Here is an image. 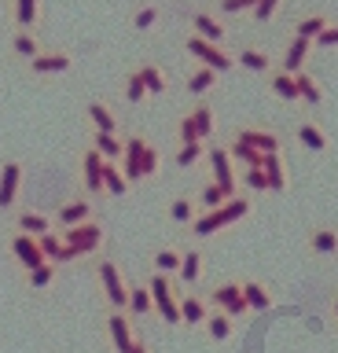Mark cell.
<instances>
[{
	"label": "cell",
	"instance_id": "1",
	"mask_svg": "<svg viewBox=\"0 0 338 353\" xmlns=\"http://www.w3.org/2000/svg\"><path fill=\"white\" fill-rule=\"evenodd\" d=\"M250 210H254V199L250 195H232L224 206H213V210H202L199 217L191 221V236H199V239H210L217 236V232H224V228H232L235 221H243L250 217Z\"/></svg>",
	"mask_w": 338,
	"mask_h": 353
},
{
	"label": "cell",
	"instance_id": "2",
	"mask_svg": "<svg viewBox=\"0 0 338 353\" xmlns=\"http://www.w3.org/2000/svg\"><path fill=\"white\" fill-rule=\"evenodd\" d=\"M184 52H188L195 63L210 66V70H217V74H232V70H235V52H228L224 44H213V41L195 37V33H188V37H184Z\"/></svg>",
	"mask_w": 338,
	"mask_h": 353
},
{
	"label": "cell",
	"instance_id": "3",
	"mask_svg": "<svg viewBox=\"0 0 338 353\" xmlns=\"http://www.w3.org/2000/svg\"><path fill=\"white\" fill-rule=\"evenodd\" d=\"M96 280H100V291L107 298L111 309H129V280L122 272V265L114 258H100L96 261Z\"/></svg>",
	"mask_w": 338,
	"mask_h": 353
},
{
	"label": "cell",
	"instance_id": "4",
	"mask_svg": "<svg viewBox=\"0 0 338 353\" xmlns=\"http://www.w3.org/2000/svg\"><path fill=\"white\" fill-rule=\"evenodd\" d=\"M63 239H67V247H74L78 258H89V254H100L103 243H107V232L100 221H85V225H74V228H59Z\"/></svg>",
	"mask_w": 338,
	"mask_h": 353
},
{
	"label": "cell",
	"instance_id": "5",
	"mask_svg": "<svg viewBox=\"0 0 338 353\" xmlns=\"http://www.w3.org/2000/svg\"><path fill=\"white\" fill-rule=\"evenodd\" d=\"M147 287H151V298H155V313L166 320V324L177 327L180 324V294H177V287H173V280L162 276V272H155L147 280Z\"/></svg>",
	"mask_w": 338,
	"mask_h": 353
},
{
	"label": "cell",
	"instance_id": "6",
	"mask_svg": "<svg viewBox=\"0 0 338 353\" xmlns=\"http://www.w3.org/2000/svg\"><path fill=\"white\" fill-rule=\"evenodd\" d=\"M23 181H26V165L19 159H4V162H0V214H8V210L19 206Z\"/></svg>",
	"mask_w": 338,
	"mask_h": 353
},
{
	"label": "cell",
	"instance_id": "7",
	"mask_svg": "<svg viewBox=\"0 0 338 353\" xmlns=\"http://www.w3.org/2000/svg\"><path fill=\"white\" fill-rule=\"evenodd\" d=\"M206 165H210V181H217L221 188H228V192H239V173H235V162L232 154H228V143H206Z\"/></svg>",
	"mask_w": 338,
	"mask_h": 353
},
{
	"label": "cell",
	"instance_id": "8",
	"mask_svg": "<svg viewBox=\"0 0 338 353\" xmlns=\"http://www.w3.org/2000/svg\"><path fill=\"white\" fill-rule=\"evenodd\" d=\"M26 70L34 77H59V74H70L74 70V52L67 48H45L37 59L26 63Z\"/></svg>",
	"mask_w": 338,
	"mask_h": 353
},
{
	"label": "cell",
	"instance_id": "9",
	"mask_svg": "<svg viewBox=\"0 0 338 353\" xmlns=\"http://www.w3.org/2000/svg\"><path fill=\"white\" fill-rule=\"evenodd\" d=\"M107 335H111L114 353H129L136 346V339H140L133 316H129L125 309H111V313H107Z\"/></svg>",
	"mask_w": 338,
	"mask_h": 353
},
{
	"label": "cell",
	"instance_id": "10",
	"mask_svg": "<svg viewBox=\"0 0 338 353\" xmlns=\"http://www.w3.org/2000/svg\"><path fill=\"white\" fill-rule=\"evenodd\" d=\"M8 254L23 265V272H30V269H37V265L48 261L45 250H41V243H37V236H26V232H12V236H8Z\"/></svg>",
	"mask_w": 338,
	"mask_h": 353
},
{
	"label": "cell",
	"instance_id": "11",
	"mask_svg": "<svg viewBox=\"0 0 338 353\" xmlns=\"http://www.w3.org/2000/svg\"><path fill=\"white\" fill-rule=\"evenodd\" d=\"M210 309H221V313H228L232 320L246 316L250 305H246V298H243V283H217L213 291H210Z\"/></svg>",
	"mask_w": 338,
	"mask_h": 353
},
{
	"label": "cell",
	"instance_id": "12",
	"mask_svg": "<svg viewBox=\"0 0 338 353\" xmlns=\"http://www.w3.org/2000/svg\"><path fill=\"white\" fill-rule=\"evenodd\" d=\"M103 170H107V159L96 148H85L81 151V188L89 199H100L103 195Z\"/></svg>",
	"mask_w": 338,
	"mask_h": 353
},
{
	"label": "cell",
	"instance_id": "13",
	"mask_svg": "<svg viewBox=\"0 0 338 353\" xmlns=\"http://www.w3.org/2000/svg\"><path fill=\"white\" fill-rule=\"evenodd\" d=\"M232 140L246 143V148H254V151H261V154H276V151H283L279 132H276V129H265V125H239V129L232 132Z\"/></svg>",
	"mask_w": 338,
	"mask_h": 353
},
{
	"label": "cell",
	"instance_id": "14",
	"mask_svg": "<svg viewBox=\"0 0 338 353\" xmlns=\"http://www.w3.org/2000/svg\"><path fill=\"white\" fill-rule=\"evenodd\" d=\"M52 217H56V228H74V225H85V221H92V217H96V203H92V199L81 192V195L67 199V203H63V206H59Z\"/></svg>",
	"mask_w": 338,
	"mask_h": 353
},
{
	"label": "cell",
	"instance_id": "15",
	"mask_svg": "<svg viewBox=\"0 0 338 353\" xmlns=\"http://www.w3.org/2000/svg\"><path fill=\"white\" fill-rule=\"evenodd\" d=\"M8 19L15 30H37L45 22V0H8Z\"/></svg>",
	"mask_w": 338,
	"mask_h": 353
},
{
	"label": "cell",
	"instance_id": "16",
	"mask_svg": "<svg viewBox=\"0 0 338 353\" xmlns=\"http://www.w3.org/2000/svg\"><path fill=\"white\" fill-rule=\"evenodd\" d=\"M191 33L202 41H213V44H224L228 41V26L221 19H217V11H206V8H195L191 11Z\"/></svg>",
	"mask_w": 338,
	"mask_h": 353
},
{
	"label": "cell",
	"instance_id": "17",
	"mask_svg": "<svg viewBox=\"0 0 338 353\" xmlns=\"http://www.w3.org/2000/svg\"><path fill=\"white\" fill-rule=\"evenodd\" d=\"M85 118H89V132H122V121H118L114 107L107 99H89Z\"/></svg>",
	"mask_w": 338,
	"mask_h": 353
},
{
	"label": "cell",
	"instance_id": "18",
	"mask_svg": "<svg viewBox=\"0 0 338 353\" xmlns=\"http://www.w3.org/2000/svg\"><path fill=\"white\" fill-rule=\"evenodd\" d=\"M309 55H313V41L294 37V33H291V41H287V48H283V55L276 59V66H279V70H287V74H302L305 63H309Z\"/></svg>",
	"mask_w": 338,
	"mask_h": 353
},
{
	"label": "cell",
	"instance_id": "19",
	"mask_svg": "<svg viewBox=\"0 0 338 353\" xmlns=\"http://www.w3.org/2000/svg\"><path fill=\"white\" fill-rule=\"evenodd\" d=\"M235 66H243V70L250 74H272L276 70V55L265 52V48H257V44H243V48L235 52Z\"/></svg>",
	"mask_w": 338,
	"mask_h": 353
},
{
	"label": "cell",
	"instance_id": "20",
	"mask_svg": "<svg viewBox=\"0 0 338 353\" xmlns=\"http://www.w3.org/2000/svg\"><path fill=\"white\" fill-rule=\"evenodd\" d=\"M294 137H298V143H302L305 151H313V154H324L327 148H331L327 129L320 125V121H313V118H302L298 125H294Z\"/></svg>",
	"mask_w": 338,
	"mask_h": 353
},
{
	"label": "cell",
	"instance_id": "21",
	"mask_svg": "<svg viewBox=\"0 0 338 353\" xmlns=\"http://www.w3.org/2000/svg\"><path fill=\"white\" fill-rule=\"evenodd\" d=\"M184 114L191 118V125H195V132H199V140H202V143H210V140L217 137V110H213L210 99H199V103L188 107Z\"/></svg>",
	"mask_w": 338,
	"mask_h": 353
},
{
	"label": "cell",
	"instance_id": "22",
	"mask_svg": "<svg viewBox=\"0 0 338 353\" xmlns=\"http://www.w3.org/2000/svg\"><path fill=\"white\" fill-rule=\"evenodd\" d=\"M8 52H12L15 59L30 63V59H37V55L45 52V44H41L37 30H12V37H8Z\"/></svg>",
	"mask_w": 338,
	"mask_h": 353
},
{
	"label": "cell",
	"instance_id": "23",
	"mask_svg": "<svg viewBox=\"0 0 338 353\" xmlns=\"http://www.w3.org/2000/svg\"><path fill=\"white\" fill-rule=\"evenodd\" d=\"M144 148H147V137L144 132H129L125 137V154H122V173L129 176L133 184H140V159H144Z\"/></svg>",
	"mask_w": 338,
	"mask_h": 353
},
{
	"label": "cell",
	"instance_id": "24",
	"mask_svg": "<svg viewBox=\"0 0 338 353\" xmlns=\"http://www.w3.org/2000/svg\"><path fill=\"white\" fill-rule=\"evenodd\" d=\"M12 225H15V232H26V236H45V232L56 228V217L41 214V210H15Z\"/></svg>",
	"mask_w": 338,
	"mask_h": 353
},
{
	"label": "cell",
	"instance_id": "25",
	"mask_svg": "<svg viewBox=\"0 0 338 353\" xmlns=\"http://www.w3.org/2000/svg\"><path fill=\"white\" fill-rule=\"evenodd\" d=\"M210 316V298L202 294H180V324L184 327H202Z\"/></svg>",
	"mask_w": 338,
	"mask_h": 353
},
{
	"label": "cell",
	"instance_id": "26",
	"mask_svg": "<svg viewBox=\"0 0 338 353\" xmlns=\"http://www.w3.org/2000/svg\"><path fill=\"white\" fill-rule=\"evenodd\" d=\"M217 70H210V66H202V63H195L191 70H188V77H184V85H188V92L195 96V99H206L217 88Z\"/></svg>",
	"mask_w": 338,
	"mask_h": 353
},
{
	"label": "cell",
	"instance_id": "27",
	"mask_svg": "<svg viewBox=\"0 0 338 353\" xmlns=\"http://www.w3.org/2000/svg\"><path fill=\"white\" fill-rule=\"evenodd\" d=\"M89 148H96L107 162H122V154H125V132H89Z\"/></svg>",
	"mask_w": 338,
	"mask_h": 353
},
{
	"label": "cell",
	"instance_id": "28",
	"mask_svg": "<svg viewBox=\"0 0 338 353\" xmlns=\"http://www.w3.org/2000/svg\"><path fill=\"white\" fill-rule=\"evenodd\" d=\"M261 170L268 176V192H287L291 188V173H287V159H283V151L276 154H265V162H261Z\"/></svg>",
	"mask_w": 338,
	"mask_h": 353
},
{
	"label": "cell",
	"instance_id": "29",
	"mask_svg": "<svg viewBox=\"0 0 338 353\" xmlns=\"http://www.w3.org/2000/svg\"><path fill=\"white\" fill-rule=\"evenodd\" d=\"M309 250L316 254V258H331V254H338V228H331V225L309 228Z\"/></svg>",
	"mask_w": 338,
	"mask_h": 353
},
{
	"label": "cell",
	"instance_id": "30",
	"mask_svg": "<svg viewBox=\"0 0 338 353\" xmlns=\"http://www.w3.org/2000/svg\"><path fill=\"white\" fill-rule=\"evenodd\" d=\"M133 320H144L155 313V298H151V287L147 283H129V309H125Z\"/></svg>",
	"mask_w": 338,
	"mask_h": 353
},
{
	"label": "cell",
	"instance_id": "31",
	"mask_svg": "<svg viewBox=\"0 0 338 353\" xmlns=\"http://www.w3.org/2000/svg\"><path fill=\"white\" fill-rule=\"evenodd\" d=\"M162 15H166V11H162L158 0H147V4H140L133 15H129V26H133L136 33H151L162 22Z\"/></svg>",
	"mask_w": 338,
	"mask_h": 353
},
{
	"label": "cell",
	"instance_id": "32",
	"mask_svg": "<svg viewBox=\"0 0 338 353\" xmlns=\"http://www.w3.org/2000/svg\"><path fill=\"white\" fill-rule=\"evenodd\" d=\"M294 81H298V103H305L309 110L316 107H324V85L316 81V77L309 70H302V74H294Z\"/></svg>",
	"mask_w": 338,
	"mask_h": 353
},
{
	"label": "cell",
	"instance_id": "33",
	"mask_svg": "<svg viewBox=\"0 0 338 353\" xmlns=\"http://www.w3.org/2000/svg\"><path fill=\"white\" fill-rule=\"evenodd\" d=\"M268 92L283 99V103H298V81H294V74L279 70V66L268 74Z\"/></svg>",
	"mask_w": 338,
	"mask_h": 353
},
{
	"label": "cell",
	"instance_id": "34",
	"mask_svg": "<svg viewBox=\"0 0 338 353\" xmlns=\"http://www.w3.org/2000/svg\"><path fill=\"white\" fill-rule=\"evenodd\" d=\"M136 70H140V77H144V85H147L151 96H166V92H169V70H166V66H158V63H140Z\"/></svg>",
	"mask_w": 338,
	"mask_h": 353
},
{
	"label": "cell",
	"instance_id": "35",
	"mask_svg": "<svg viewBox=\"0 0 338 353\" xmlns=\"http://www.w3.org/2000/svg\"><path fill=\"white\" fill-rule=\"evenodd\" d=\"M177 280H180L184 287H195V283L202 280V250H199V247H188V250H184Z\"/></svg>",
	"mask_w": 338,
	"mask_h": 353
},
{
	"label": "cell",
	"instance_id": "36",
	"mask_svg": "<svg viewBox=\"0 0 338 353\" xmlns=\"http://www.w3.org/2000/svg\"><path fill=\"white\" fill-rule=\"evenodd\" d=\"M327 22H331V15H327V11H313V15H302L291 30H294V37L316 41V37H320V33L327 30Z\"/></svg>",
	"mask_w": 338,
	"mask_h": 353
},
{
	"label": "cell",
	"instance_id": "37",
	"mask_svg": "<svg viewBox=\"0 0 338 353\" xmlns=\"http://www.w3.org/2000/svg\"><path fill=\"white\" fill-rule=\"evenodd\" d=\"M199 214L202 210H199V203H195V195H173V203H169V221L173 225H188L191 228V221Z\"/></svg>",
	"mask_w": 338,
	"mask_h": 353
},
{
	"label": "cell",
	"instance_id": "38",
	"mask_svg": "<svg viewBox=\"0 0 338 353\" xmlns=\"http://www.w3.org/2000/svg\"><path fill=\"white\" fill-rule=\"evenodd\" d=\"M206 335H210L213 342H228L235 335V320L228 316V313H221V309H210V316H206Z\"/></svg>",
	"mask_w": 338,
	"mask_h": 353
},
{
	"label": "cell",
	"instance_id": "39",
	"mask_svg": "<svg viewBox=\"0 0 338 353\" xmlns=\"http://www.w3.org/2000/svg\"><path fill=\"white\" fill-rule=\"evenodd\" d=\"M129 188H133V181L122 173V165H118V162H107V170H103V195L122 199V195H129Z\"/></svg>",
	"mask_w": 338,
	"mask_h": 353
},
{
	"label": "cell",
	"instance_id": "40",
	"mask_svg": "<svg viewBox=\"0 0 338 353\" xmlns=\"http://www.w3.org/2000/svg\"><path fill=\"white\" fill-rule=\"evenodd\" d=\"M243 298H246L250 313H265V309H272V291H268V283H261V280H246Z\"/></svg>",
	"mask_w": 338,
	"mask_h": 353
},
{
	"label": "cell",
	"instance_id": "41",
	"mask_svg": "<svg viewBox=\"0 0 338 353\" xmlns=\"http://www.w3.org/2000/svg\"><path fill=\"white\" fill-rule=\"evenodd\" d=\"M239 195V192H235ZM228 199H232V192L228 188H221L217 181H206L202 188H199V195H195V203H199V210H213V206H224Z\"/></svg>",
	"mask_w": 338,
	"mask_h": 353
},
{
	"label": "cell",
	"instance_id": "42",
	"mask_svg": "<svg viewBox=\"0 0 338 353\" xmlns=\"http://www.w3.org/2000/svg\"><path fill=\"white\" fill-rule=\"evenodd\" d=\"M180 258H184V250L162 247V250H155L151 265H155V272H162V276H177V272H180Z\"/></svg>",
	"mask_w": 338,
	"mask_h": 353
},
{
	"label": "cell",
	"instance_id": "43",
	"mask_svg": "<svg viewBox=\"0 0 338 353\" xmlns=\"http://www.w3.org/2000/svg\"><path fill=\"white\" fill-rule=\"evenodd\" d=\"M56 276H59V265L45 261V265H37V269L26 272V287L30 291H48V287L56 283Z\"/></svg>",
	"mask_w": 338,
	"mask_h": 353
},
{
	"label": "cell",
	"instance_id": "44",
	"mask_svg": "<svg viewBox=\"0 0 338 353\" xmlns=\"http://www.w3.org/2000/svg\"><path fill=\"white\" fill-rule=\"evenodd\" d=\"M199 162H206V143H177V170H195Z\"/></svg>",
	"mask_w": 338,
	"mask_h": 353
},
{
	"label": "cell",
	"instance_id": "45",
	"mask_svg": "<svg viewBox=\"0 0 338 353\" xmlns=\"http://www.w3.org/2000/svg\"><path fill=\"white\" fill-rule=\"evenodd\" d=\"M122 92H125V103L129 107H140V103H147V85H144V77H140V70H129L125 74V88H122Z\"/></svg>",
	"mask_w": 338,
	"mask_h": 353
},
{
	"label": "cell",
	"instance_id": "46",
	"mask_svg": "<svg viewBox=\"0 0 338 353\" xmlns=\"http://www.w3.org/2000/svg\"><path fill=\"white\" fill-rule=\"evenodd\" d=\"M162 170V151L155 148V143L147 140V148H144V159H140V181H155Z\"/></svg>",
	"mask_w": 338,
	"mask_h": 353
},
{
	"label": "cell",
	"instance_id": "47",
	"mask_svg": "<svg viewBox=\"0 0 338 353\" xmlns=\"http://www.w3.org/2000/svg\"><path fill=\"white\" fill-rule=\"evenodd\" d=\"M239 184H243L246 192H268V176H265L261 165H250V170L239 173Z\"/></svg>",
	"mask_w": 338,
	"mask_h": 353
},
{
	"label": "cell",
	"instance_id": "48",
	"mask_svg": "<svg viewBox=\"0 0 338 353\" xmlns=\"http://www.w3.org/2000/svg\"><path fill=\"white\" fill-rule=\"evenodd\" d=\"M257 0H217V15H224V19H235V15H250L254 11Z\"/></svg>",
	"mask_w": 338,
	"mask_h": 353
},
{
	"label": "cell",
	"instance_id": "49",
	"mask_svg": "<svg viewBox=\"0 0 338 353\" xmlns=\"http://www.w3.org/2000/svg\"><path fill=\"white\" fill-rule=\"evenodd\" d=\"M279 8H283V0H257L254 11H250V19H254L257 26H265V22H272L279 15Z\"/></svg>",
	"mask_w": 338,
	"mask_h": 353
},
{
	"label": "cell",
	"instance_id": "50",
	"mask_svg": "<svg viewBox=\"0 0 338 353\" xmlns=\"http://www.w3.org/2000/svg\"><path fill=\"white\" fill-rule=\"evenodd\" d=\"M313 48H338V22H335V19L327 22V30L313 41Z\"/></svg>",
	"mask_w": 338,
	"mask_h": 353
},
{
	"label": "cell",
	"instance_id": "51",
	"mask_svg": "<svg viewBox=\"0 0 338 353\" xmlns=\"http://www.w3.org/2000/svg\"><path fill=\"white\" fill-rule=\"evenodd\" d=\"M195 140H199V132H195L191 118L180 114V118H177V143H195Z\"/></svg>",
	"mask_w": 338,
	"mask_h": 353
},
{
	"label": "cell",
	"instance_id": "52",
	"mask_svg": "<svg viewBox=\"0 0 338 353\" xmlns=\"http://www.w3.org/2000/svg\"><path fill=\"white\" fill-rule=\"evenodd\" d=\"M129 353H151V346H147V339H136V346L129 350Z\"/></svg>",
	"mask_w": 338,
	"mask_h": 353
},
{
	"label": "cell",
	"instance_id": "53",
	"mask_svg": "<svg viewBox=\"0 0 338 353\" xmlns=\"http://www.w3.org/2000/svg\"><path fill=\"white\" fill-rule=\"evenodd\" d=\"M335 313H338V302H335Z\"/></svg>",
	"mask_w": 338,
	"mask_h": 353
}]
</instances>
